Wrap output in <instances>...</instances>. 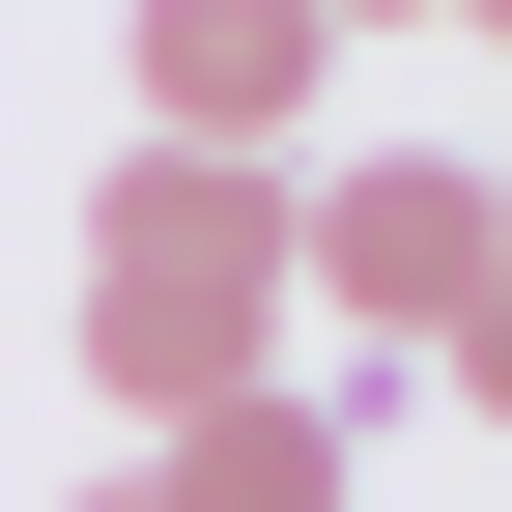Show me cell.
Segmentation results:
<instances>
[{"instance_id": "6da1fadb", "label": "cell", "mask_w": 512, "mask_h": 512, "mask_svg": "<svg viewBox=\"0 0 512 512\" xmlns=\"http://www.w3.org/2000/svg\"><path fill=\"white\" fill-rule=\"evenodd\" d=\"M86 399L114 427H200V399H256V370H285V171H200V143H114L86 171Z\"/></svg>"}, {"instance_id": "7a4b0ae2", "label": "cell", "mask_w": 512, "mask_h": 512, "mask_svg": "<svg viewBox=\"0 0 512 512\" xmlns=\"http://www.w3.org/2000/svg\"><path fill=\"white\" fill-rule=\"evenodd\" d=\"M285 285H342V370H370V342H456V285H484V143H342V171H285Z\"/></svg>"}, {"instance_id": "3957f363", "label": "cell", "mask_w": 512, "mask_h": 512, "mask_svg": "<svg viewBox=\"0 0 512 512\" xmlns=\"http://www.w3.org/2000/svg\"><path fill=\"white\" fill-rule=\"evenodd\" d=\"M313 86H342V29H313V0H143V143L285 171V143H313Z\"/></svg>"}, {"instance_id": "277c9868", "label": "cell", "mask_w": 512, "mask_h": 512, "mask_svg": "<svg viewBox=\"0 0 512 512\" xmlns=\"http://www.w3.org/2000/svg\"><path fill=\"white\" fill-rule=\"evenodd\" d=\"M342 427H370V370H342V399H313V370H256V399L143 427V512H342Z\"/></svg>"}, {"instance_id": "5b68a950", "label": "cell", "mask_w": 512, "mask_h": 512, "mask_svg": "<svg viewBox=\"0 0 512 512\" xmlns=\"http://www.w3.org/2000/svg\"><path fill=\"white\" fill-rule=\"evenodd\" d=\"M427 370H456V427H512V256L456 285V342H427Z\"/></svg>"}, {"instance_id": "8992f818", "label": "cell", "mask_w": 512, "mask_h": 512, "mask_svg": "<svg viewBox=\"0 0 512 512\" xmlns=\"http://www.w3.org/2000/svg\"><path fill=\"white\" fill-rule=\"evenodd\" d=\"M313 29H427V0H313Z\"/></svg>"}, {"instance_id": "52a82bcc", "label": "cell", "mask_w": 512, "mask_h": 512, "mask_svg": "<svg viewBox=\"0 0 512 512\" xmlns=\"http://www.w3.org/2000/svg\"><path fill=\"white\" fill-rule=\"evenodd\" d=\"M484 256H512V143H484Z\"/></svg>"}, {"instance_id": "ba28073f", "label": "cell", "mask_w": 512, "mask_h": 512, "mask_svg": "<svg viewBox=\"0 0 512 512\" xmlns=\"http://www.w3.org/2000/svg\"><path fill=\"white\" fill-rule=\"evenodd\" d=\"M456 29H512V0H456Z\"/></svg>"}, {"instance_id": "9c48e42d", "label": "cell", "mask_w": 512, "mask_h": 512, "mask_svg": "<svg viewBox=\"0 0 512 512\" xmlns=\"http://www.w3.org/2000/svg\"><path fill=\"white\" fill-rule=\"evenodd\" d=\"M86 512H143V484H86Z\"/></svg>"}]
</instances>
